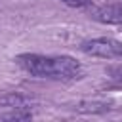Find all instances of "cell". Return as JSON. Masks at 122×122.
<instances>
[{"label": "cell", "mask_w": 122, "mask_h": 122, "mask_svg": "<svg viewBox=\"0 0 122 122\" xmlns=\"http://www.w3.org/2000/svg\"><path fill=\"white\" fill-rule=\"evenodd\" d=\"M15 63L34 78L48 80H76L82 76V65L69 55H42V53H21Z\"/></svg>", "instance_id": "cell-1"}, {"label": "cell", "mask_w": 122, "mask_h": 122, "mask_svg": "<svg viewBox=\"0 0 122 122\" xmlns=\"http://www.w3.org/2000/svg\"><path fill=\"white\" fill-rule=\"evenodd\" d=\"M80 50L86 55L92 57H101V59H122V42L114 40V38H107V36H99V38H92L82 42Z\"/></svg>", "instance_id": "cell-2"}, {"label": "cell", "mask_w": 122, "mask_h": 122, "mask_svg": "<svg viewBox=\"0 0 122 122\" xmlns=\"http://www.w3.org/2000/svg\"><path fill=\"white\" fill-rule=\"evenodd\" d=\"M88 15L103 25H122V2H107L99 6H92Z\"/></svg>", "instance_id": "cell-3"}, {"label": "cell", "mask_w": 122, "mask_h": 122, "mask_svg": "<svg viewBox=\"0 0 122 122\" xmlns=\"http://www.w3.org/2000/svg\"><path fill=\"white\" fill-rule=\"evenodd\" d=\"M0 107L4 109H30L34 107V99L19 93V92H8L4 95H0Z\"/></svg>", "instance_id": "cell-4"}, {"label": "cell", "mask_w": 122, "mask_h": 122, "mask_svg": "<svg viewBox=\"0 0 122 122\" xmlns=\"http://www.w3.org/2000/svg\"><path fill=\"white\" fill-rule=\"evenodd\" d=\"M111 109L109 103L105 101H78L72 105V111L84 112V114H97V112H107Z\"/></svg>", "instance_id": "cell-5"}, {"label": "cell", "mask_w": 122, "mask_h": 122, "mask_svg": "<svg viewBox=\"0 0 122 122\" xmlns=\"http://www.w3.org/2000/svg\"><path fill=\"white\" fill-rule=\"evenodd\" d=\"M2 118H6V120H29V118H32V112H30V109H11V112L4 114Z\"/></svg>", "instance_id": "cell-6"}, {"label": "cell", "mask_w": 122, "mask_h": 122, "mask_svg": "<svg viewBox=\"0 0 122 122\" xmlns=\"http://www.w3.org/2000/svg\"><path fill=\"white\" fill-rule=\"evenodd\" d=\"M65 6L69 8H76V10H90L93 6V0H61Z\"/></svg>", "instance_id": "cell-7"}, {"label": "cell", "mask_w": 122, "mask_h": 122, "mask_svg": "<svg viewBox=\"0 0 122 122\" xmlns=\"http://www.w3.org/2000/svg\"><path fill=\"white\" fill-rule=\"evenodd\" d=\"M109 76L112 80H116L118 84H122V65L118 67H109Z\"/></svg>", "instance_id": "cell-8"}]
</instances>
